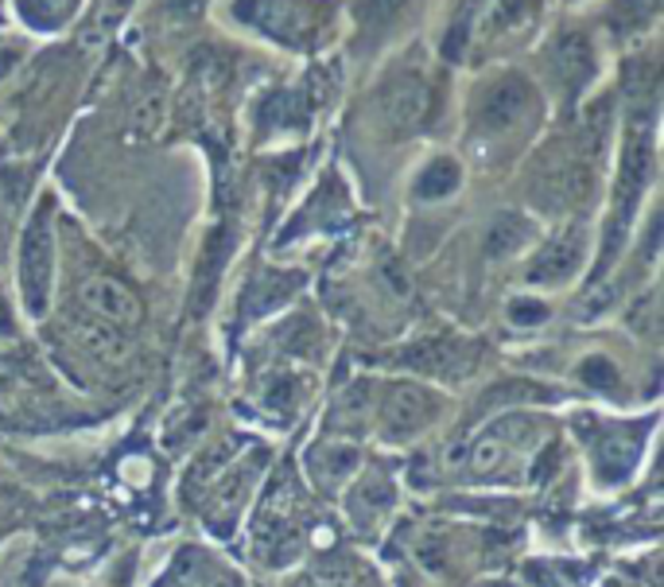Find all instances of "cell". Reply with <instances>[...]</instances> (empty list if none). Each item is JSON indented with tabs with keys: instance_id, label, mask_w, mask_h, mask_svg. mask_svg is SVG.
<instances>
[{
	"instance_id": "cell-1",
	"label": "cell",
	"mask_w": 664,
	"mask_h": 587,
	"mask_svg": "<svg viewBox=\"0 0 664 587\" xmlns=\"http://www.w3.org/2000/svg\"><path fill=\"white\" fill-rule=\"evenodd\" d=\"M540 113H545V98L525 71H494L474 86L467 105V132L482 156L533 132Z\"/></svg>"
},
{
	"instance_id": "cell-2",
	"label": "cell",
	"mask_w": 664,
	"mask_h": 587,
	"mask_svg": "<svg viewBox=\"0 0 664 587\" xmlns=\"http://www.w3.org/2000/svg\"><path fill=\"white\" fill-rule=\"evenodd\" d=\"M233 16L292 51H315L323 39H331L334 24V9L327 0H238Z\"/></svg>"
},
{
	"instance_id": "cell-3",
	"label": "cell",
	"mask_w": 664,
	"mask_h": 587,
	"mask_svg": "<svg viewBox=\"0 0 664 587\" xmlns=\"http://www.w3.org/2000/svg\"><path fill=\"white\" fill-rule=\"evenodd\" d=\"M369 110H373V122H381L388 137H416L435 117V86L420 71H393L373 90Z\"/></svg>"
},
{
	"instance_id": "cell-4",
	"label": "cell",
	"mask_w": 664,
	"mask_h": 587,
	"mask_svg": "<svg viewBox=\"0 0 664 587\" xmlns=\"http://www.w3.org/2000/svg\"><path fill=\"white\" fill-rule=\"evenodd\" d=\"M51 277H55V206L51 199H39L20 238V292L31 316H43Z\"/></svg>"
},
{
	"instance_id": "cell-5",
	"label": "cell",
	"mask_w": 664,
	"mask_h": 587,
	"mask_svg": "<svg viewBox=\"0 0 664 587\" xmlns=\"http://www.w3.org/2000/svg\"><path fill=\"white\" fill-rule=\"evenodd\" d=\"M599 75V51L587 31H560L545 47V78L563 98H579Z\"/></svg>"
},
{
	"instance_id": "cell-6",
	"label": "cell",
	"mask_w": 664,
	"mask_h": 587,
	"mask_svg": "<svg viewBox=\"0 0 664 587\" xmlns=\"http://www.w3.org/2000/svg\"><path fill=\"white\" fill-rule=\"evenodd\" d=\"M649 168H653V144L649 137H629L626 144V156H622V168H618V187H614V222H610V238H606V253L602 261H614V253L622 250L629 233V218H634L637 203L646 195V183H649Z\"/></svg>"
},
{
	"instance_id": "cell-7",
	"label": "cell",
	"mask_w": 664,
	"mask_h": 587,
	"mask_svg": "<svg viewBox=\"0 0 664 587\" xmlns=\"http://www.w3.org/2000/svg\"><path fill=\"white\" fill-rule=\"evenodd\" d=\"M439 417V397L432 390L416 382H397L385 390L381 401V429L393 439H408L416 432H424L432 420Z\"/></svg>"
},
{
	"instance_id": "cell-8",
	"label": "cell",
	"mask_w": 664,
	"mask_h": 587,
	"mask_svg": "<svg viewBox=\"0 0 664 587\" xmlns=\"http://www.w3.org/2000/svg\"><path fill=\"white\" fill-rule=\"evenodd\" d=\"M78 299H82V308L90 311L102 327H137L140 319H144V304H140V296L129 289V284H120L117 277L82 280Z\"/></svg>"
},
{
	"instance_id": "cell-9",
	"label": "cell",
	"mask_w": 664,
	"mask_h": 587,
	"mask_svg": "<svg viewBox=\"0 0 664 587\" xmlns=\"http://www.w3.org/2000/svg\"><path fill=\"white\" fill-rule=\"evenodd\" d=\"M579 265H583V230H567L536 253V261L528 265V280L533 284H563L567 277H575Z\"/></svg>"
},
{
	"instance_id": "cell-10",
	"label": "cell",
	"mask_w": 664,
	"mask_h": 587,
	"mask_svg": "<svg viewBox=\"0 0 664 587\" xmlns=\"http://www.w3.org/2000/svg\"><path fill=\"white\" fill-rule=\"evenodd\" d=\"M412 4L416 0H354V28L366 43H381L412 12Z\"/></svg>"
},
{
	"instance_id": "cell-11",
	"label": "cell",
	"mask_w": 664,
	"mask_h": 587,
	"mask_svg": "<svg viewBox=\"0 0 664 587\" xmlns=\"http://www.w3.org/2000/svg\"><path fill=\"white\" fill-rule=\"evenodd\" d=\"M462 183V164L455 156H435L427 159L420 176H416V199H424V203H439V199L455 195Z\"/></svg>"
},
{
	"instance_id": "cell-12",
	"label": "cell",
	"mask_w": 664,
	"mask_h": 587,
	"mask_svg": "<svg viewBox=\"0 0 664 587\" xmlns=\"http://www.w3.org/2000/svg\"><path fill=\"white\" fill-rule=\"evenodd\" d=\"M78 4L82 0H12L16 16L31 31H63L78 12Z\"/></svg>"
},
{
	"instance_id": "cell-13",
	"label": "cell",
	"mask_w": 664,
	"mask_h": 587,
	"mask_svg": "<svg viewBox=\"0 0 664 587\" xmlns=\"http://www.w3.org/2000/svg\"><path fill=\"white\" fill-rule=\"evenodd\" d=\"M533 238V222L521 215H501L489 222L486 230V253L489 257H509V253H516L521 245Z\"/></svg>"
},
{
	"instance_id": "cell-14",
	"label": "cell",
	"mask_w": 664,
	"mask_h": 587,
	"mask_svg": "<svg viewBox=\"0 0 664 587\" xmlns=\"http://www.w3.org/2000/svg\"><path fill=\"white\" fill-rule=\"evenodd\" d=\"M509 319L513 323H540V319H548V308L536 304V299H516L513 308H509Z\"/></svg>"
}]
</instances>
